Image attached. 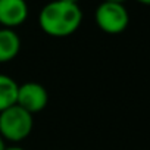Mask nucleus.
Returning <instances> with one entry per match:
<instances>
[{
    "label": "nucleus",
    "mask_w": 150,
    "mask_h": 150,
    "mask_svg": "<svg viewBox=\"0 0 150 150\" xmlns=\"http://www.w3.org/2000/svg\"><path fill=\"white\" fill-rule=\"evenodd\" d=\"M83 11L80 5L53 0L38 13V25L41 31L50 37L63 38L72 35L81 27Z\"/></svg>",
    "instance_id": "nucleus-1"
},
{
    "label": "nucleus",
    "mask_w": 150,
    "mask_h": 150,
    "mask_svg": "<svg viewBox=\"0 0 150 150\" xmlns=\"http://www.w3.org/2000/svg\"><path fill=\"white\" fill-rule=\"evenodd\" d=\"M34 128V115L18 105L0 112V135L6 143L19 144L30 137Z\"/></svg>",
    "instance_id": "nucleus-2"
},
{
    "label": "nucleus",
    "mask_w": 150,
    "mask_h": 150,
    "mask_svg": "<svg viewBox=\"0 0 150 150\" xmlns=\"http://www.w3.org/2000/svg\"><path fill=\"white\" fill-rule=\"evenodd\" d=\"M96 24L97 27L110 35H116L124 33L129 24V13L124 5L103 2L96 9Z\"/></svg>",
    "instance_id": "nucleus-3"
},
{
    "label": "nucleus",
    "mask_w": 150,
    "mask_h": 150,
    "mask_svg": "<svg viewBox=\"0 0 150 150\" xmlns=\"http://www.w3.org/2000/svg\"><path fill=\"white\" fill-rule=\"evenodd\" d=\"M47 103H49V91L43 84L35 83V81L19 84L18 97H16L18 106H21L31 115H35L44 110Z\"/></svg>",
    "instance_id": "nucleus-4"
},
{
    "label": "nucleus",
    "mask_w": 150,
    "mask_h": 150,
    "mask_svg": "<svg viewBox=\"0 0 150 150\" xmlns=\"http://www.w3.org/2000/svg\"><path fill=\"white\" fill-rule=\"evenodd\" d=\"M28 12L25 0H0V25L13 30L27 21Z\"/></svg>",
    "instance_id": "nucleus-5"
},
{
    "label": "nucleus",
    "mask_w": 150,
    "mask_h": 150,
    "mask_svg": "<svg viewBox=\"0 0 150 150\" xmlns=\"http://www.w3.org/2000/svg\"><path fill=\"white\" fill-rule=\"evenodd\" d=\"M21 52V38L15 30L0 28V63L12 62Z\"/></svg>",
    "instance_id": "nucleus-6"
},
{
    "label": "nucleus",
    "mask_w": 150,
    "mask_h": 150,
    "mask_svg": "<svg viewBox=\"0 0 150 150\" xmlns=\"http://www.w3.org/2000/svg\"><path fill=\"white\" fill-rule=\"evenodd\" d=\"M19 84L6 74H0V112L16 105Z\"/></svg>",
    "instance_id": "nucleus-7"
},
{
    "label": "nucleus",
    "mask_w": 150,
    "mask_h": 150,
    "mask_svg": "<svg viewBox=\"0 0 150 150\" xmlns=\"http://www.w3.org/2000/svg\"><path fill=\"white\" fill-rule=\"evenodd\" d=\"M6 150H27V149H24V147H21L18 144H12V146H8Z\"/></svg>",
    "instance_id": "nucleus-8"
},
{
    "label": "nucleus",
    "mask_w": 150,
    "mask_h": 150,
    "mask_svg": "<svg viewBox=\"0 0 150 150\" xmlns=\"http://www.w3.org/2000/svg\"><path fill=\"white\" fill-rule=\"evenodd\" d=\"M6 147H8V146H6V141L3 140L2 135H0V150H6Z\"/></svg>",
    "instance_id": "nucleus-9"
},
{
    "label": "nucleus",
    "mask_w": 150,
    "mask_h": 150,
    "mask_svg": "<svg viewBox=\"0 0 150 150\" xmlns=\"http://www.w3.org/2000/svg\"><path fill=\"white\" fill-rule=\"evenodd\" d=\"M105 2H110V3H119V5H124L127 0H105Z\"/></svg>",
    "instance_id": "nucleus-10"
},
{
    "label": "nucleus",
    "mask_w": 150,
    "mask_h": 150,
    "mask_svg": "<svg viewBox=\"0 0 150 150\" xmlns=\"http://www.w3.org/2000/svg\"><path fill=\"white\" fill-rule=\"evenodd\" d=\"M138 3H141V5H146V6H150V0H137Z\"/></svg>",
    "instance_id": "nucleus-11"
},
{
    "label": "nucleus",
    "mask_w": 150,
    "mask_h": 150,
    "mask_svg": "<svg viewBox=\"0 0 150 150\" xmlns=\"http://www.w3.org/2000/svg\"><path fill=\"white\" fill-rule=\"evenodd\" d=\"M62 2H68V3H75V5H78L80 0H62Z\"/></svg>",
    "instance_id": "nucleus-12"
}]
</instances>
